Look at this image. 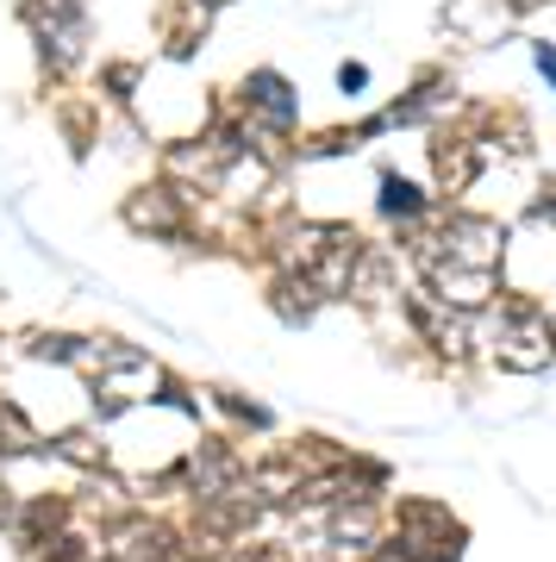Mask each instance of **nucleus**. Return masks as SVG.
Segmentation results:
<instances>
[{
    "label": "nucleus",
    "mask_w": 556,
    "mask_h": 562,
    "mask_svg": "<svg viewBox=\"0 0 556 562\" xmlns=\"http://www.w3.org/2000/svg\"><path fill=\"white\" fill-rule=\"evenodd\" d=\"M476 350H488L507 375H544V369H556L551 306L507 301V294H500V301L488 306V325H481V313H476Z\"/></svg>",
    "instance_id": "1"
},
{
    "label": "nucleus",
    "mask_w": 556,
    "mask_h": 562,
    "mask_svg": "<svg viewBox=\"0 0 556 562\" xmlns=\"http://www.w3.org/2000/svg\"><path fill=\"white\" fill-rule=\"evenodd\" d=\"M176 475L200 506V501H213V494H225V487H238L251 469H244V457H238V438H200L194 450L176 462Z\"/></svg>",
    "instance_id": "5"
},
{
    "label": "nucleus",
    "mask_w": 556,
    "mask_h": 562,
    "mask_svg": "<svg viewBox=\"0 0 556 562\" xmlns=\"http://www.w3.org/2000/svg\"><path fill=\"white\" fill-rule=\"evenodd\" d=\"M419 288H432L444 306H457V313H488V306L507 294V281H500V269H457V262H444V269H432V276L419 281Z\"/></svg>",
    "instance_id": "10"
},
{
    "label": "nucleus",
    "mask_w": 556,
    "mask_h": 562,
    "mask_svg": "<svg viewBox=\"0 0 556 562\" xmlns=\"http://www.w3.org/2000/svg\"><path fill=\"white\" fill-rule=\"evenodd\" d=\"M51 457L69 462V469H88V475H107V450H100L94 431H63V438L51 443Z\"/></svg>",
    "instance_id": "17"
},
{
    "label": "nucleus",
    "mask_w": 556,
    "mask_h": 562,
    "mask_svg": "<svg viewBox=\"0 0 556 562\" xmlns=\"http://www.w3.org/2000/svg\"><path fill=\"white\" fill-rule=\"evenodd\" d=\"M338 88H344V94H363V88H369V69H363V63H344V69H338Z\"/></svg>",
    "instance_id": "19"
},
{
    "label": "nucleus",
    "mask_w": 556,
    "mask_h": 562,
    "mask_svg": "<svg viewBox=\"0 0 556 562\" xmlns=\"http://www.w3.org/2000/svg\"><path fill=\"white\" fill-rule=\"evenodd\" d=\"M213 0H169L163 7V44L176 50V57H194L200 38H207V25H213Z\"/></svg>",
    "instance_id": "13"
},
{
    "label": "nucleus",
    "mask_w": 556,
    "mask_h": 562,
    "mask_svg": "<svg viewBox=\"0 0 556 562\" xmlns=\"http://www.w3.org/2000/svg\"><path fill=\"white\" fill-rule=\"evenodd\" d=\"M388 538H394L413 562H463L469 531L451 519V506H437V501H400L394 506V531H388Z\"/></svg>",
    "instance_id": "2"
},
{
    "label": "nucleus",
    "mask_w": 556,
    "mask_h": 562,
    "mask_svg": "<svg viewBox=\"0 0 556 562\" xmlns=\"http://www.w3.org/2000/svg\"><path fill=\"white\" fill-rule=\"evenodd\" d=\"M376 213L388 225H432L437 220V194H425L419 181H407L400 169H381V181H376Z\"/></svg>",
    "instance_id": "11"
},
{
    "label": "nucleus",
    "mask_w": 556,
    "mask_h": 562,
    "mask_svg": "<svg viewBox=\"0 0 556 562\" xmlns=\"http://www.w3.org/2000/svg\"><path fill=\"white\" fill-rule=\"evenodd\" d=\"M319 306H325V294L313 288V276H294V269H276V276H269V313H276V319L307 325Z\"/></svg>",
    "instance_id": "14"
},
{
    "label": "nucleus",
    "mask_w": 556,
    "mask_h": 562,
    "mask_svg": "<svg viewBox=\"0 0 556 562\" xmlns=\"http://www.w3.org/2000/svg\"><path fill=\"white\" fill-rule=\"evenodd\" d=\"M551 344H556V313H551Z\"/></svg>",
    "instance_id": "22"
},
{
    "label": "nucleus",
    "mask_w": 556,
    "mask_h": 562,
    "mask_svg": "<svg viewBox=\"0 0 556 562\" xmlns=\"http://www.w3.org/2000/svg\"><path fill=\"white\" fill-rule=\"evenodd\" d=\"M163 382H169V369H163L151 350H138V344H113L107 369L94 375V406H100V419L125 413L132 401H157Z\"/></svg>",
    "instance_id": "3"
},
{
    "label": "nucleus",
    "mask_w": 556,
    "mask_h": 562,
    "mask_svg": "<svg viewBox=\"0 0 556 562\" xmlns=\"http://www.w3.org/2000/svg\"><path fill=\"white\" fill-rule=\"evenodd\" d=\"M107 88H113V101H132V88H138V69H132V63H113V69H107Z\"/></svg>",
    "instance_id": "18"
},
{
    "label": "nucleus",
    "mask_w": 556,
    "mask_h": 562,
    "mask_svg": "<svg viewBox=\"0 0 556 562\" xmlns=\"http://www.w3.org/2000/svg\"><path fill=\"white\" fill-rule=\"evenodd\" d=\"M213 406L225 413V425H232V431H269V425H276V413H269V406H257V401H244L238 387H213Z\"/></svg>",
    "instance_id": "16"
},
{
    "label": "nucleus",
    "mask_w": 556,
    "mask_h": 562,
    "mask_svg": "<svg viewBox=\"0 0 556 562\" xmlns=\"http://www.w3.org/2000/svg\"><path fill=\"white\" fill-rule=\"evenodd\" d=\"M120 220L132 225L138 238L169 244V238H181V232H188V194H181V188H163V181H151V188H138V194L120 206Z\"/></svg>",
    "instance_id": "8"
},
{
    "label": "nucleus",
    "mask_w": 556,
    "mask_h": 562,
    "mask_svg": "<svg viewBox=\"0 0 556 562\" xmlns=\"http://www.w3.org/2000/svg\"><path fill=\"white\" fill-rule=\"evenodd\" d=\"M363 562H413V557H407V550H400L394 538H381V543H376V550H369Z\"/></svg>",
    "instance_id": "21"
},
{
    "label": "nucleus",
    "mask_w": 556,
    "mask_h": 562,
    "mask_svg": "<svg viewBox=\"0 0 556 562\" xmlns=\"http://www.w3.org/2000/svg\"><path fill=\"white\" fill-rule=\"evenodd\" d=\"M319 543H325L338 562H363V557L381 543V501H351V506H338V513L325 519V531H319Z\"/></svg>",
    "instance_id": "9"
},
{
    "label": "nucleus",
    "mask_w": 556,
    "mask_h": 562,
    "mask_svg": "<svg viewBox=\"0 0 556 562\" xmlns=\"http://www.w3.org/2000/svg\"><path fill=\"white\" fill-rule=\"evenodd\" d=\"M425 150H432V176H437L444 194H463V188L481 176V144L469 138V132H432Z\"/></svg>",
    "instance_id": "12"
},
{
    "label": "nucleus",
    "mask_w": 556,
    "mask_h": 562,
    "mask_svg": "<svg viewBox=\"0 0 556 562\" xmlns=\"http://www.w3.org/2000/svg\"><path fill=\"white\" fill-rule=\"evenodd\" d=\"M444 25L488 44V38H500V32L513 25V7H507V0H451V7H444Z\"/></svg>",
    "instance_id": "15"
},
{
    "label": "nucleus",
    "mask_w": 556,
    "mask_h": 562,
    "mask_svg": "<svg viewBox=\"0 0 556 562\" xmlns=\"http://www.w3.org/2000/svg\"><path fill=\"white\" fill-rule=\"evenodd\" d=\"M532 63H537V76L556 88V44H532Z\"/></svg>",
    "instance_id": "20"
},
{
    "label": "nucleus",
    "mask_w": 556,
    "mask_h": 562,
    "mask_svg": "<svg viewBox=\"0 0 556 562\" xmlns=\"http://www.w3.org/2000/svg\"><path fill=\"white\" fill-rule=\"evenodd\" d=\"M213 7H225V0H213Z\"/></svg>",
    "instance_id": "23"
},
{
    "label": "nucleus",
    "mask_w": 556,
    "mask_h": 562,
    "mask_svg": "<svg viewBox=\"0 0 556 562\" xmlns=\"http://www.w3.org/2000/svg\"><path fill=\"white\" fill-rule=\"evenodd\" d=\"M407 319H413V338L432 350L437 362H469L476 357V313H457L444 306L432 288H407Z\"/></svg>",
    "instance_id": "4"
},
{
    "label": "nucleus",
    "mask_w": 556,
    "mask_h": 562,
    "mask_svg": "<svg viewBox=\"0 0 556 562\" xmlns=\"http://www.w3.org/2000/svg\"><path fill=\"white\" fill-rule=\"evenodd\" d=\"M238 113L257 120V125H269V132H281V138H294V125H300L294 81L281 76V69H251L244 88H238Z\"/></svg>",
    "instance_id": "7"
},
{
    "label": "nucleus",
    "mask_w": 556,
    "mask_h": 562,
    "mask_svg": "<svg viewBox=\"0 0 556 562\" xmlns=\"http://www.w3.org/2000/svg\"><path fill=\"white\" fill-rule=\"evenodd\" d=\"M100 557L107 562H181V538L157 519H113L100 531Z\"/></svg>",
    "instance_id": "6"
}]
</instances>
